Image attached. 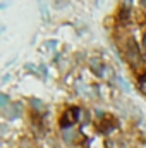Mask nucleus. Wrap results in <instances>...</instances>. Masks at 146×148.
Returning <instances> with one entry per match:
<instances>
[{"instance_id":"nucleus-1","label":"nucleus","mask_w":146,"mask_h":148,"mask_svg":"<svg viewBox=\"0 0 146 148\" xmlns=\"http://www.w3.org/2000/svg\"><path fill=\"white\" fill-rule=\"evenodd\" d=\"M126 57L129 59V62L131 64H139L141 62V52H139V48H138V45H136V41L131 38L129 41H127V45H126Z\"/></svg>"},{"instance_id":"nucleus-4","label":"nucleus","mask_w":146,"mask_h":148,"mask_svg":"<svg viewBox=\"0 0 146 148\" xmlns=\"http://www.w3.org/2000/svg\"><path fill=\"white\" fill-rule=\"evenodd\" d=\"M139 86H141V90L146 93V74H143V76L139 77Z\"/></svg>"},{"instance_id":"nucleus-7","label":"nucleus","mask_w":146,"mask_h":148,"mask_svg":"<svg viewBox=\"0 0 146 148\" xmlns=\"http://www.w3.org/2000/svg\"><path fill=\"white\" fill-rule=\"evenodd\" d=\"M141 3H145V5H146V0H143V2H141Z\"/></svg>"},{"instance_id":"nucleus-2","label":"nucleus","mask_w":146,"mask_h":148,"mask_svg":"<svg viewBox=\"0 0 146 148\" xmlns=\"http://www.w3.org/2000/svg\"><path fill=\"white\" fill-rule=\"evenodd\" d=\"M77 119H79V109H77V107H71L69 110L64 114L60 124H62V127H65V129L69 127V129H71V126H72Z\"/></svg>"},{"instance_id":"nucleus-3","label":"nucleus","mask_w":146,"mask_h":148,"mask_svg":"<svg viewBox=\"0 0 146 148\" xmlns=\"http://www.w3.org/2000/svg\"><path fill=\"white\" fill-rule=\"evenodd\" d=\"M91 67H93V71H96L98 76H103V66L98 60H91Z\"/></svg>"},{"instance_id":"nucleus-5","label":"nucleus","mask_w":146,"mask_h":148,"mask_svg":"<svg viewBox=\"0 0 146 148\" xmlns=\"http://www.w3.org/2000/svg\"><path fill=\"white\" fill-rule=\"evenodd\" d=\"M64 138H65V140H72L74 138V131L72 129H69V131L65 129V131H64Z\"/></svg>"},{"instance_id":"nucleus-8","label":"nucleus","mask_w":146,"mask_h":148,"mask_svg":"<svg viewBox=\"0 0 146 148\" xmlns=\"http://www.w3.org/2000/svg\"><path fill=\"white\" fill-rule=\"evenodd\" d=\"M145 43H146V36H145Z\"/></svg>"},{"instance_id":"nucleus-6","label":"nucleus","mask_w":146,"mask_h":148,"mask_svg":"<svg viewBox=\"0 0 146 148\" xmlns=\"http://www.w3.org/2000/svg\"><path fill=\"white\" fill-rule=\"evenodd\" d=\"M7 102H9L7 95H0V105H2V107H5V105H7Z\"/></svg>"}]
</instances>
